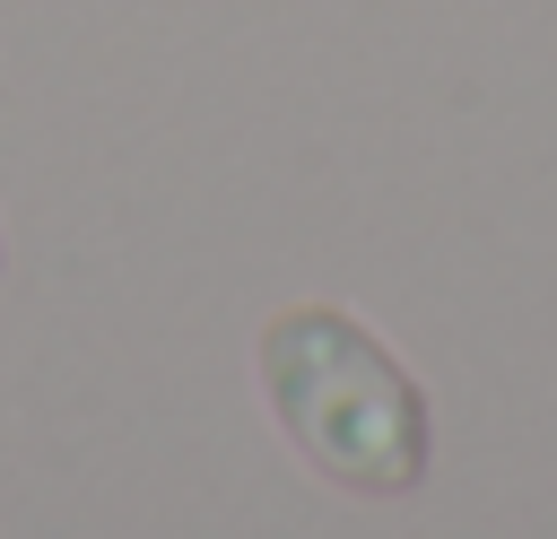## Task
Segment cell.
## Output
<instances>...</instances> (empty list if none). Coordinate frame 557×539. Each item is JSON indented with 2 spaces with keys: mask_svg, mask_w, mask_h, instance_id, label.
<instances>
[{
  "mask_svg": "<svg viewBox=\"0 0 557 539\" xmlns=\"http://www.w3.org/2000/svg\"><path fill=\"white\" fill-rule=\"evenodd\" d=\"M0 270H9V243H0Z\"/></svg>",
  "mask_w": 557,
  "mask_h": 539,
  "instance_id": "2",
  "label": "cell"
},
{
  "mask_svg": "<svg viewBox=\"0 0 557 539\" xmlns=\"http://www.w3.org/2000/svg\"><path fill=\"white\" fill-rule=\"evenodd\" d=\"M261 400L296 461L339 496H409L435 461V417L418 374L339 304H287L261 322Z\"/></svg>",
  "mask_w": 557,
  "mask_h": 539,
  "instance_id": "1",
  "label": "cell"
}]
</instances>
